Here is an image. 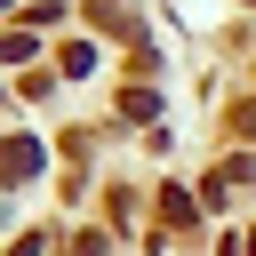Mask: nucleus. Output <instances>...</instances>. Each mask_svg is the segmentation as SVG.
Wrapping results in <instances>:
<instances>
[{"label":"nucleus","mask_w":256,"mask_h":256,"mask_svg":"<svg viewBox=\"0 0 256 256\" xmlns=\"http://www.w3.org/2000/svg\"><path fill=\"white\" fill-rule=\"evenodd\" d=\"M40 144H24V136H8V184H24V176H40Z\"/></svg>","instance_id":"obj_1"},{"label":"nucleus","mask_w":256,"mask_h":256,"mask_svg":"<svg viewBox=\"0 0 256 256\" xmlns=\"http://www.w3.org/2000/svg\"><path fill=\"white\" fill-rule=\"evenodd\" d=\"M160 216H168V224H192V192H184V184H160Z\"/></svg>","instance_id":"obj_2"}]
</instances>
